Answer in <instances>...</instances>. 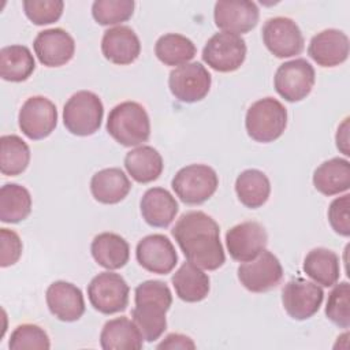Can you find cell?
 I'll return each instance as SVG.
<instances>
[{
    "instance_id": "cell-40",
    "label": "cell",
    "mask_w": 350,
    "mask_h": 350,
    "mask_svg": "<svg viewBox=\"0 0 350 350\" xmlns=\"http://www.w3.org/2000/svg\"><path fill=\"white\" fill-rule=\"evenodd\" d=\"M22 241L14 230L0 228V267L14 265L22 256Z\"/></svg>"
},
{
    "instance_id": "cell-25",
    "label": "cell",
    "mask_w": 350,
    "mask_h": 350,
    "mask_svg": "<svg viewBox=\"0 0 350 350\" xmlns=\"http://www.w3.org/2000/svg\"><path fill=\"white\" fill-rule=\"evenodd\" d=\"M94 261L108 269L123 268L130 258V246L127 241L115 232H101L96 235L90 245Z\"/></svg>"
},
{
    "instance_id": "cell-17",
    "label": "cell",
    "mask_w": 350,
    "mask_h": 350,
    "mask_svg": "<svg viewBox=\"0 0 350 350\" xmlns=\"http://www.w3.org/2000/svg\"><path fill=\"white\" fill-rule=\"evenodd\" d=\"M260 18L258 7L249 0H220L215 4V25L223 31L243 34L253 30Z\"/></svg>"
},
{
    "instance_id": "cell-42",
    "label": "cell",
    "mask_w": 350,
    "mask_h": 350,
    "mask_svg": "<svg viewBox=\"0 0 350 350\" xmlns=\"http://www.w3.org/2000/svg\"><path fill=\"white\" fill-rule=\"evenodd\" d=\"M335 141H336V148L345 154V156H349L350 152H349V118H346L338 127V131H336V137H335Z\"/></svg>"
},
{
    "instance_id": "cell-28",
    "label": "cell",
    "mask_w": 350,
    "mask_h": 350,
    "mask_svg": "<svg viewBox=\"0 0 350 350\" xmlns=\"http://www.w3.org/2000/svg\"><path fill=\"white\" fill-rule=\"evenodd\" d=\"M124 167L135 182L150 183L161 175L164 163L157 149L149 145H141L126 153Z\"/></svg>"
},
{
    "instance_id": "cell-3",
    "label": "cell",
    "mask_w": 350,
    "mask_h": 350,
    "mask_svg": "<svg viewBox=\"0 0 350 350\" xmlns=\"http://www.w3.org/2000/svg\"><path fill=\"white\" fill-rule=\"evenodd\" d=\"M105 127L118 144L127 148L146 142L150 135L149 115L135 101H123L115 105L108 113Z\"/></svg>"
},
{
    "instance_id": "cell-4",
    "label": "cell",
    "mask_w": 350,
    "mask_h": 350,
    "mask_svg": "<svg viewBox=\"0 0 350 350\" xmlns=\"http://www.w3.org/2000/svg\"><path fill=\"white\" fill-rule=\"evenodd\" d=\"M287 109L273 98L264 97L254 101L246 111L245 127L247 135L256 142H273L286 130Z\"/></svg>"
},
{
    "instance_id": "cell-18",
    "label": "cell",
    "mask_w": 350,
    "mask_h": 350,
    "mask_svg": "<svg viewBox=\"0 0 350 350\" xmlns=\"http://www.w3.org/2000/svg\"><path fill=\"white\" fill-rule=\"evenodd\" d=\"M34 53L46 67L67 64L75 53V41L64 29L53 27L40 31L33 41Z\"/></svg>"
},
{
    "instance_id": "cell-2",
    "label": "cell",
    "mask_w": 350,
    "mask_h": 350,
    "mask_svg": "<svg viewBox=\"0 0 350 350\" xmlns=\"http://www.w3.org/2000/svg\"><path fill=\"white\" fill-rule=\"evenodd\" d=\"M131 317L146 342L159 339L167 328L165 313L172 305L170 287L161 280H145L135 287Z\"/></svg>"
},
{
    "instance_id": "cell-12",
    "label": "cell",
    "mask_w": 350,
    "mask_h": 350,
    "mask_svg": "<svg viewBox=\"0 0 350 350\" xmlns=\"http://www.w3.org/2000/svg\"><path fill=\"white\" fill-rule=\"evenodd\" d=\"M262 42L276 57L284 59L299 55L304 49V36L298 25L286 16L269 18L261 30Z\"/></svg>"
},
{
    "instance_id": "cell-20",
    "label": "cell",
    "mask_w": 350,
    "mask_h": 350,
    "mask_svg": "<svg viewBox=\"0 0 350 350\" xmlns=\"http://www.w3.org/2000/svg\"><path fill=\"white\" fill-rule=\"evenodd\" d=\"M349 37L338 29H325L314 34L309 42V56L321 67H335L349 57Z\"/></svg>"
},
{
    "instance_id": "cell-30",
    "label": "cell",
    "mask_w": 350,
    "mask_h": 350,
    "mask_svg": "<svg viewBox=\"0 0 350 350\" xmlns=\"http://www.w3.org/2000/svg\"><path fill=\"white\" fill-rule=\"evenodd\" d=\"M235 193L242 205L250 209L262 206L271 194L268 176L256 168L242 171L235 180Z\"/></svg>"
},
{
    "instance_id": "cell-19",
    "label": "cell",
    "mask_w": 350,
    "mask_h": 350,
    "mask_svg": "<svg viewBox=\"0 0 350 350\" xmlns=\"http://www.w3.org/2000/svg\"><path fill=\"white\" fill-rule=\"evenodd\" d=\"M45 299L49 312L62 321H77L85 313V299L79 287L70 282L56 280L46 288Z\"/></svg>"
},
{
    "instance_id": "cell-15",
    "label": "cell",
    "mask_w": 350,
    "mask_h": 350,
    "mask_svg": "<svg viewBox=\"0 0 350 350\" xmlns=\"http://www.w3.org/2000/svg\"><path fill=\"white\" fill-rule=\"evenodd\" d=\"M268 235L258 221H242L226 234V246L232 260L246 262L257 257L267 246Z\"/></svg>"
},
{
    "instance_id": "cell-21",
    "label": "cell",
    "mask_w": 350,
    "mask_h": 350,
    "mask_svg": "<svg viewBox=\"0 0 350 350\" xmlns=\"http://www.w3.org/2000/svg\"><path fill=\"white\" fill-rule=\"evenodd\" d=\"M101 52L113 64L126 66L135 62L141 53V42L135 31L129 26H115L104 31Z\"/></svg>"
},
{
    "instance_id": "cell-27",
    "label": "cell",
    "mask_w": 350,
    "mask_h": 350,
    "mask_svg": "<svg viewBox=\"0 0 350 350\" xmlns=\"http://www.w3.org/2000/svg\"><path fill=\"white\" fill-rule=\"evenodd\" d=\"M172 286L176 295L185 302H200L209 294V276L197 265L187 261L172 275Z\"/></svg>"
},
{
    "instance_id": "cell-9",
    "label": "cell",
    "mask_w": 350,
    "mask_h": 350,
    "mask_svg": "<svg viewBox=\"0 0 350 350\" xmlns=\"http://www.w3.org/2000/svg\"><path fill=\"white\" fill-rule=\"evenodd\" d=\"M246 57L245 40L232 33L213 34L202 49V60L215 71L232 72L238 70Z\"/></svg>"
},
{
    "instance_id": "cell-8",
    "label": "cell",
    "mask_w": 350,
    "mask_h": 350,
    "mask_svg": "<svg viewBox=\"0 0 350 350\" xmlns=\"http://www.w3.org/2000/svg\"><path fill=\"white\" fill-rule=\"evenodd\" d=\"M316 72L313 66L306 59H294L282 63L273 77V86L276 93L288 103H297L313 89Z\"/></svg>"
},
{
    "instance_id": "cell-13",
    "label": "cell",
    "mask_w": 350,
    "mask_h": 350,
    "mask_svg": "<svg viewBox=\"0 0 350 350\" xmlns=\"http://www.w3.org/2000/svg\"><path fill=\"white\" fill-rule=\"evenodd\" d=\"M212 77L198 62L186 63L170 72L168 88L172 96L182 103H196L209 93Z\"/></svg>"
},
{
    "instance_id": "cell-16",
    "label": "cell",
    "mask_w": 350,
    "mask_h": 350,
    "mask_svg": "<svg viewBox=\"0 0 350 350\" xmlns=\"http://www.w3.org/2000/svg\"><path fill=\"white\" fill-rule=\"evenodd\" d=\"M138 264L157 275L170 273L178 264V254L175 246L163 234H150L144 237L135 249Z\"/></svg>"
},
{
    "instance_id": "cell-10",
    "label": "cell",
    "mask_w": 350,
    "mask_h": 350,
    "mask_svg": "<svg viewBox=\"0 0 350 350\" xmlns=\"http://www.w3.org/2000/svg\"><path fill=\"white\" fill-rule=\"evenodd\" d=\"M237 272L241 284L252 293H267L275 288L283 279L280 261L265 249L253 260L242 262Z\"/></svg>"
},
{
    "instance_id": "cell-26",
    "label": "cell",
    "mask_w": 350,
    "mask_h": 350,
    "mask_svg": "<svg viewBox=\"0 0 350 350\" xmlns=\"http://www.w3.org/2000/svg\"><path fill=\"white\" fill-rule=\"evenodd\" d=\"M313 186L324 196H335L350 187V163L342 157H332L321 163L313 172Z\"/></svg>"
},
{
    "instance_id": "cell-29",
    "label": "cell",
    "mask_w": 350,
    "mask_h": 350,
    "mask_svg": "<svg viewBox=\"0 0 350 350\" xmlns=\"http://www.w3.org/2000/svg\"><path fill=\"white\" fill-rule=\"evenodd\" d=\"M302 269L317 284L332 287L340 276V260L335 252L316 247L306 254Z\"/></svg>"
},
{
    "instance_id": "cell-39",
    "label": "cell",
    "mask_w": 350,
    "mask_h": 350,
    "mask_svg": "<svg viewBox=\"0 0 350 350\" xmlns=\"http://www.w3.org/2000/svg\"><path fill=\"white\" fill-rule=\"evenodd\" d=\"M349 208H350V196L345 194L342 197H336L329 204V208L327 212L328 221H329L332 230L342 237L350 235Z\"/></svg>"
},
{
    "instance_id": "cell-24",
    "label": "cell",
    "mask_w": 350,
    "mask_h": 350,
    "mask_svg": "<svg viewBox=\"0 0 350 350\" xmlns=\"http://www.w3.org/2000/svg\"><path fill=\"white\" fill-rule=\"evenodd\" d=\"M127 175L118 167L97 171L90 179V191L96 201L107 205L120 202L130 191Z\"/></svg>"
},
{
    "instance_id": "cell-37",
    "label": "cell",
    "mask_w": 350,
    "mask_h": 350,
    "mask_svg": "<svg viewBox=\"0 0 350 350\" xmlns=\"http://www.w3.org/2000/svg\"><path fill=\"white\" fill-rule=\"evenodd\" d=\"M8 347L11 350H48L51 342L40 325L21 324L12 331Z\"/></svg>"
},
{
    "instance_id": "cell-7",
    "label": "cell",
    "mask_w": 350,
    "mask_h": 350,
    "mask_svg": "<svg viewBox=\"0 0 350 350\" xmlns=\"http://www.w3.org/2000/svg\"><path fill=\"white\" fill-rule=\"evenodd\" d=\"M129 284L119 273L107 271L96 275L88 284L92 306L103 314L123 312L129 304Z\"/></svg>"
},
{
    "instance_id": "cell-35",
    "label": "cell",
    "mask_w": 350,
    "mask_h": 350,
    "mask_svg": "<svg viewBox=\"0 0 350 350\" xmlns=\"http://www.w3.org/2000/svg\"><path fill=\"white\" fill-rule=\"evenodd\" d=\"M134 5L133 0H96L92 5V15L98 25H118L133 16Z\"/></svg>"
},
{
    "instance_id": "cell-14",
    "label": "cell",
    "mask_w": 350,
    "mask_h": 350,
    "mask_svg": "<svg viewBox=\"0 0 350 350\" xmlns=\"http://www.w3.org/2000/svg\"><path fill=\"white\" fill-rule=\"evenodd\" d=\"M324 299L323 288L313 282L295 278L282 290V304L286 313L294 320H306L314 316Z\"/></svg>"
},
{
    "instance_id": "cell-33",
    "label": "cell",
    "mask_w": 350,
    "mask_h": 350,
    "mask_svg": "<svg viewBox=\"0 0 350 350\" xmlns=\"http://www.w3.org/2000/svg\"><path fill=\"white\" fill-rule=\"evenodd\" d=\"M196 45L190 38L178 33H167L156 41L154 53L165 66H182L196 56Z\"/></svg>"
},
{
    "instance_id": "cell-1",
    "label": "cell",
    "mask_w": 350,
    "mask_h": 350,
    "mask_svg": "<svg viewBox=\"0 0 350 350\" xmlns=\"http://www.w3.org/2000/svg\"><path fill=\"white\" fill-rule=\"evenodd\" d=\"M171 232L187 261L201 269L215 271L224 264L226 254L220 241V227L205 212L183 213Z\"/></svg>"
},
{
    "instance_id": "cell-6",
    "label": "cell",
    "mask_w": 350,
    "mask_h": 350,
    "mask_svg": "<svg viewBox=\"0 0 350 350\" xmlns=\"http://www.w3.org/2000/svg\"><path fill=\"white\" fill-rule=\"evenodd\" d=\"M171 186L182 202L200 205L215 194L219 178L216 171L206 164H190L175 174Z\"/></svg>"
},
{
    "instance_id": "cell-11",
    "label": "cell",
    "mask_w": 350,
    "mask_h": 350,
    "mask_svg": "<svg viewBox=\"0 0 350 350\" xmlns=\"http://www.w3.org/2000/svg\"><path fill=\"white\" fill-rule=\"evenodd\" d=\"M18 123L29 139H44L57 126L56 105L44 96L29 97L19 109Z\"/></svg>"
},
{
    "instance_id": "cell-23",
    "label": "cell",
    "mask_w": 350,
    "mask_h": 350,
    "mask_svg": "<svg viewBox=\"0 0 350 350\" xmlns=\"http://www.w3.org/2000/svg\"><path fill=\"white\" fill-rule=\"evenodd\" d=\"M100 345L104 350H139L144 346V336L133 320L122 316L104 324Z\"/></svg>"
},
{
    "instance_id": "cell-5",
    "label": "cell",
    "mask_w": 350,
    "mask_h": 350,
    "mask_svg": "<svg viewBox=\"0 0 350 350\" xmlns=\"http://www.w3.org/2000/svg\"><path fill=\"white\" fill-rule=\"evenodd\" d=\"M104 116V105L100 97L89 90L74 93L63 107V123L66 129L78 137H88L98 131Z\"/></svg>"
},
{
    "instance_id": "cell-36",
    "label": "cell",
    "mask_w": 350,
    "mask_h": 350,
    "mask_svg": "<svg viewBox=\"0 0 350 350\" xmlns=\"http://www.w3.org/2000/svg\"><path fill=\"white\" fill-rule=\"evenodd\" d=\"M328 294L325 305L327 319L339 328L347 329L350 325V284L340 282Z\"/></svg>"
},
{
    "instance_id": "cell-22",
    "label": "cell",
    "mask_w": 350,
    "mask_h": 350,
    "mask_svg": "<svg viewBox=\"0 0 350 350\" xmlns=\"http://www.w3.org/2000/svg\"><path fill=\"white\" fill-rule=\"evenodd\" d=\"M139 208L144 220L149 226L159 228L168 227L179 209L175 197L163 187L148 189L141 198Z\"/></svg>"
},
{
    "instance_id": "cell-34",
    "label": "cell",
    "mask_w": 350,
    "mask_h": 350,
    "mask_svg": "<svg viewBox=\"0 0 350 350\" xmlns=\"http://www.w3.org/2000/svg\"><path fill=\"white\" fill-rule=\"evenodd\" d=\"M30 163L27 144L15 134L0 137V171L7 176L22 174Z\"/></svg>"
},
{
    "instance_id": "cell-31",
    "label": "cell",
    "mask_w": 350,
    "mask_h": 350,
    "mask_svg": "<svg viewBox=\"0 0 350 350\" xmlns=\"http://www.w3.org/2000/svg\"><path fill=\"white\" fill-rule=\"evenodd\" d=\"M36 70L30 49L25 45H8L0 49V77L8 82H23Z\"/></svg>"
},
{
    "instance_id": "cell-38",
    "label": "cell",
    "mask_w": 350,
    "mask_h": 350,
    "mask_svg": "<svg viewBox=\"0 0 350 350\" xmlns=\"http://www.w3.org/2000/svg\"><path fill=\"white\" fill-rule=\"evenodd\" d=\"M64 3L62 0H25L23 11L29 21L37 26L53 23L60 19Z\"/></svg>"
},
{
    "instance_id": "cell-41",
    "label": "cell",
    "mask_w": 350,
    "mask_h": 350,
    "mask_svg": "<svg viewBox=\"0 0 350 350\" xmlns=\"http://www.w3.org/2000/svg\"><path fill=\"white\" fill-rule=\"evenodd\" d=\"M157 349H196V343L191 338L182 334H168L159 345Z\"/></svg>"
},
{
    "instance_id": "cell-32",
    "label": "cell",
    "mask_w": 350,
    "mask_h": 350,
    "mask_svg": "<svg viewBox=\"0 0 350 350\" xmlns=\"http://www.w3.org/2000/svg\"><path fill=\"white\" fill-rule=\"evenodd\" d=\"M31 212V196L25 186L5 183L0 189V220L19 223Z\"/></svg>"
}]
</instances>
